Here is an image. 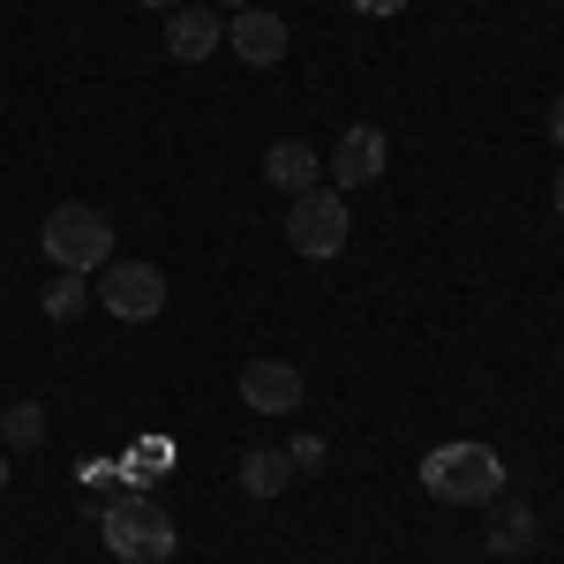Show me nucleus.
Segmentation results:
<instances>
[{"mask_svg": "<svg viewBox=\"0 0 564 564\" xmlns=\"http://www.w3.org/2000/svg\"><path fill=\"white\" fill-rule=\"evenodd\" d=\"M174 542H181V527L151 489H113L106 497V550L121 564H166Z\"/></svg>", "mask_w": 564, "mask_h": 564, "instance_id": "obj_1", "label": "nucleus"}, {"mask_svg": "<svg viewBox=\"0 0 564 564\" xmlns=\"http://www.w3.org/2000/svg\"><path fill=\"white\" fill-rule=\"evenodd\" d=\"M422 489L436 505H497L505 497V459L489 444H436L422 459Z\"/></svg>", "mask_w": 564, "mask_h": 564, "instance_id": "obj_2", "label": "nucleus"}, {"mask_svg": "<svg viewBox=\"0 0 564 564\" xmlns=\"http://www.w3.org/2000/svg\"><path fill=\"white\" fill-rule=\"evenodd\" d=\"M39 241H45V257H53V271H76V279L113 263V226H106V212H90V204H53Z\"/></svg>", "mask_w": 564, "mask_h": 564, "instance_id": "obj_3", "label": "nucleus"}, {"mask_svg": "<svg viewBox=\"0 0 564 564\" xmlns=\"http://www.w3.org/2000/svg\"><path fill=\"white\" fill-rule=\"evenodd\" d=\"M354 234L347 218V196L339 188H308V196H294V212H286V241H294V257H339Z\"/></svg>", "mask_w": 564, "mask_h": 564, "instance_id": "obj_4", "label": "nucleus"}, {"mask_svg": "<svg viewBox=\"0 0 564 564\" xmlns=\"http://www.w3.org/2000/svg\"><path fill=\"white\" fill-rule=\"evenodd\" d=\"M90 302H106L113 316H121V324H151V316L166 308V279H159V263L121 257V263H106V271H98Z\"/></svg>", "mask_w": 564, "mask_h": 564, "instance_id": "obj_5", "label": "nucleus"}, {"mask_svg": "<svg viewBox=\"0 0 564 564\" xmlns=\"http://www.w3.org/2000/svg\"><path fill=\"white\" fill-rule=\"evenodd\" d=\"M302 369L294 361H279V354H257V361H241V406H257V414H302Z\"/></svg>", "mask_w": 564, "mask_h": 564, "instance_id": "obj_6", "label": "nucleus"}, {"mask_svg": "<svg viewBox=\"0 0 564 564\" xmlns=\"http://www.w3.org/2000/svg\"><path fill=\"white\" fill-rule=\"evenodd\" d=\"M384 159H391L384 129H369V121H354V129L339 135V151L324 159V174H332V188H339V196H347V188H369V181L384 174Z\"/></svg>", "mask_w": 564, "mask_h": 564, "instance_id": "obj_7", "label": "nucleus"}, {"mask_svg": "<svg viewBox=\"0 0 564 564\" xmlns=\"http://www.w3.org/2000/svg\"><path fill=\"white\" fill-rule=\"evenodd\" d=\"M226 53H241L249 68H279L286 61V23L271 8H241V15H226Z\"/></svg>", "mask_w": 564, "mask_h": 564, "instance_id": "obj_8", "label": "nucleus"}, {"mask_svg": "<svg viewBox=\"0 0 564 564\" xmlns=\"http://www.w3.org/2000/svg\"><path fill=\"white\" fill-rule=\"evenodd\" d=\"M226 45V15H218L212 0H181L174 15H166V53L174 61H204Z\"/></svg>", "mask_w": 564, "mask_h": 564, "instance_id": "obj_9", "label": "nucleus"}, {"mask_svg": "<svg viewBox=\"0 0 564 564\" xmlns=\"http://www.w3.org/2000/svg\"><path fill=\"white\" fill-rule=\"evenodd\" d=\"M316 174H324V159L308 151L302 135H279V143L263 151V181H271V188H286V196H308Z\"/></svg>", "mask_w": 564, "mask_h": 564, "instance_id": "obj_10", "label": "nucleus"}, {"mask_svg": "<svg viewBox=\"0 0 564 564\" xmlns=\"http://www.w3.org/2000/svg\"><path fill=\"white\" fill-rule=\"evenodd\" d=\"M294 481V459L279 452V444H257V452H241V489L249 497H279Z\"/></svg>", "mask_w": 564, "mask_h": 564, "instance_id": "obj_11", "label": "nucleus"}, {"mask_svg": "<svg viewBox=\"0 0 564 564\" xmlns=\"http://www.w3.org/2000/svg\"><path fill=\"white\" fill-rule=\"evenodd\" d=\"M542 542V520L527 512V505H497V527H489V550L497 557H527Z\"/></svg>", "mask_w": 564, "mask_h": 564, "instance_id": "obj_12", "label": "nucleus"}, {"mask_svg": "<svg viewBox=\"0 0 564 564\" xmlns=\"http://www.w3.org/2000/svg\"><path fill=\"white\" fill-rule=\"evenodd\" d=\"M39 308L53 316V324H76V316L90 308V279H76V271H53V279L39 286Z\"/></svg>", "mask_w": 564, "mask_h": 564, "instance_id": "obj_13", "label": "nucleus"}, {"mask_svg": "<svg viewBox=\"0 0 564 564\" xmlns=\"http://www.w3.org/2000/svg\"><path fill=\"white\" fill-rule=\"evenodd\" d=\"M0 444H8V452H39V444H45V406H39V399L0 406Z\"/></svg>", "mask_w": 564, "mask_h": 564, "instance_id": "obj_14", "label": "nucleus"}, {"mask_svg": "<svg viewBox=\"0 0 564 564\" xmlns=\"http://www.w3.org/2000/svg\"><path fill=\"white\" fill-rule=\"evenodd\" d=\"M286 459H294V475H324V459H332V444L316 430H302L294 444H286Z\"/></svg>", "mask_w": 564, "mask_h": 564, "instance_id": "obj_15", "label": "nucleus"}, {"mask_svg": "<svg viewBox=\"0 0 564 564\" xmlns=\"http://www.w3.org/2000/svg\"><path fill=\"white\" fill-rule=\"evenodd\" d=\"M159 475H166V444L151 436V444H135V459H129V489H151Z\"/></svg>", "mask_w": 564, "mask_h": 564, "instance_id": "obj_16", "label": "nucleus"}, {"mask_svg": "<svg viewBox=\"0 0 564 564\" xmlns=\"http://www.w3.org/2000/svg\"><path fill=\"white\" fill-rule=\"evenodd\" d=\"M354 8H361V15H399L406 0H354Z\"/></svg>", "mask_w": 564, "mask_h": 564, "instance_id": "obj_17", "label": "nucleus"}, {"mask_svg": "<svg viewBox=\"0 0 564 564\" xmlns=\"http://www.w3.org/2000/svg\"><path fill=\"white\" fill-rule=\"evenodd\" d=\"M550 143L564 151V90H557V113H550Z\"/></svg>", "mask_w": 564, "mask_h": 564, "instance_id": "obj_18", "label": "nucleus"}, {"mask_svg": "<svg viewBox=\"0 0 564 564\" xmlns=\"http://www.w3.org/2000/svg\"><path fill=\"white\" fill-rule=\"evenodd\" d=\"M218 15H241V8H257V0H212Z\"/></svg>", "mask_w": 564, "mask_h": 564, "instance_id": "obj_19", "label": "nucleus"}, {"mask_svg": "<svg viewBox=\"0 0 564 564\" xmlns=\"http://www.w3.org/2000/svg\"><path fill=\"white\" fill-rule=\"evenodd\" d=\"M143 8H166V15H174V8H181V0H143Z\"/></svg>", "mask_w": 564, "mask_h": 564, "instance_id": "obj_20", "label": "nucleus"}, {"mask_svg": "<svg viewBox=\"0 0 564 564\" xmlns=\"http://www.w3.org/2000/svg\"><path fill=\"white\" fill-rule=\"evenodd\" d=\"M0 489H8V444H0Z\"/></svg>", "mask_w": 564, "mask_h": 564, "instance_id": "obj_21", "label": "nucleus"}, {"mask_svg": "<svg viewBox=\"0 0 564 564\" xmlns=\"http://www.w3.org/2000/svg\"><path fill=\"white\" fill-rule=\"evenodd\" d=\"M557 218H564V166H557Z\"/></svg>", "mask_w": 564, "mask_h": 564, "instance_id": "obj_22", "label": "nucleus"}]
</instances>
